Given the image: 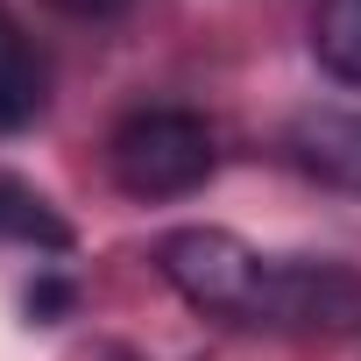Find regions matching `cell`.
<instances>
[{
  "mask_svg": "<svg viewBox=\"0 0 361 361\" xmlns=\"http://www.w3.org/2000/svg\"><path fill=\"white\" fill-rule=\"evenodd\" d=\"M57 15H78V22H106V15H121L128 0H50Z\"/></svg>",
  "mask_w": 361,
  "mask_h": 361,
  "instance_id": "7",
  "label": "cell"
},
{
  "mask_svg": "<svg viewBox=\"0 0 361 361\" xmlns=\"http://www.w3.org/2000/svg\"><path fill=\"white\" fill-rule=\"evenodd\" d=\"M283 156L333 192H361V114H298L283 128Z\"/></svg>",
  "mask_w": 361,
  "mask_h": 361,
  "instance_id": "3",
  "label": "cell"
},
{
  "mask_svg": "<svg viewBox=\"0 0 361 361\" xmlns=\"http://www.w3.org/2000/svg\"><path fill=\"white\" fill-rule=\"evenodd\" d=\"M50 99V71L36 57V43L22 36V22L8 15V0H0V135H22Z\"/></svg>",
  "mask_w": 361,
  "mask_h": 361,
  "instance_id": "4",
  "label": "cell"
},
{
  "mask_svg": "<svg viewBox=\"0 0 361 361\" xmlns=\"http://www.w3.org/2000/svg\"><path fill=\"white\" fill-rule=\"evenodd\" d=\"M0 241H22V248H71V227L50 213V199L43 192H29L22 177H8L0 170Z\"/></svg>",
  "mask_w": 361,
  "mask_h": 361,
  "instance_id": "6",
  "label": "cell"
},
{
  "mask_svg": "<svg viewBox=\"0 0 361 361\" xmlns=\"http://www.w3.org/2000/svg\"><path fill=\"white\" fill-rule=\"evenodd\" d=\"M312 57L326 78L361 85V0H319L312 8Z\"/></svg>",
  "mask_w": 361,
  "mask_h": 361,
  "instance_id": "5",
  "label": "cell"
},
{
  "mask_svg": "<svg viewBox=\"0 0 361 361\" xmlns=\"http://www.w3.org/2000/svg\"><path fill=\"white\" fill-rule=\"evenodd\" d=\"M156 269L192 312H213V319H234V326H269L283 255H262L227 227H177V234H163Z\"/></svg>",
  "mask_w": 361,
  "mask_h": 361,
  "instance_id": "1",
  "label": "cell"
},
{
  "mask_svg": "<svg viewBox=\"0 0 361 361\" xmlns=\"http://www.w3.org/2000/svg\"><path fill=\"white\" fill-rule=\"evenodd\" d=\"M220 163V142L199 114L185 106H142L128 114L114 135H106V170L114 185L142 206H163V199H192Z\"/></svg>",
  "mask_w": 361,
  "mask_h": 361,
  "instance_id": "2",
  "label": "cell"
}]
</instances>
